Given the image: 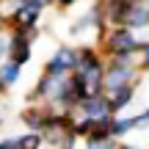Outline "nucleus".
I'll list each match as a JSON object with an SVG mask.
<instances>
[{"label": "nucleus", "mask_w": 149, "mask_h": 149, "mask_svg": "<svg viewBox=\"0 0 149 149\" xmlns=\"http://www.w3.org/2000/svg\"><path fill=\"white\" fill-rule=\"evenodd\" d=\"M97 47L102 50L105 58L138 61L141 39L135 36V31H133V28H127V25H108L105 31L97 36Z\"/></svg>", "instance_id": "f257e3e1"}, {"label": "nucleus", "mask_w": 149, "mask_h": 149, "mask_svg": "<svg viewBox=\"0 0 149 149\" xmlns=\"http://www.w3.org/2000/svg\"><path fill=\"white\" fill-rule=\"evenodd\" d=\"M105 55L97 44H83L77 47V72L83 77L88 94H97V91H105Z\"/></svg>", "instance_id": "f03ea898"}, {"label": "nucleus", "mask_w": 149, "mask_h": 149, "mask_svg": "<svg viewBox=\"0 0 149 149\" xmlns=\"http://www.w3.org/2000/svg\"><path fill=\"white\" fill-rule=\"evenodd\" d=\"M6 36H8V55L6 58L17 61L19 66H28L33 55V42L39 39V28H6Z\"/></svg>", "instance_id": "7ed1b4c3"}, {"label": "nucleus", "mask_w": 149, "mask_h": 149, "mask_svg": "<svg viewBox=\"0 0 149 149\" xmlns=\"http://www.w3.org/2000/svg\"><path fill=\"white\" fill-rule=\"evenodd\" d=\"M138 77H141L138 61H116V58L105 61V94L127 83H138Z\"/></svg>", "instance_id": "20e7f679"}, {"label": "nucleus", "mask_w": 149, "mask_h": 149, "mask_svg": "<svg viewBox=\"0 0 149 149\" xmlns=\"http://www.w3.org/2000/svg\"><path fill=\"white\" fill-rule=\"evenodd\" d=\"M105 28H108V19H105V8H102V0H94V3H91L88 8H86L83 14H80L77 19H74L72 25H69V36L80 39V36H86V33H91V31L100 36Z\"/></svg>", "instance_id": "39448f33"}, {"label": "nucleus", "mask_w": 149, "mask_h": 149, "mask_svg": "<svg viewBox=\"0 0 149 149\" xmlns=\"http://www.w3.org/2000/svg\"><path fill=\"white\" fill-rule=\"evenodd\" d=\"M44 8L31 0H14V8L6 11V28H36Z\"/></svg>", "instance_id": "423d86ee"}, {"label": "nucleus", "mask_w": 149, "mask_h": 149, "mask_svg": "<svg viewBox=\"0 0 149 149\" xmlns=\"http://www.w3.org/2000/svg\"><path fill=\"white\" fill-rule=\"evenodd\" d=\"M74 69H77V47H69V44L55 47V53L44 61V72L47 74L64 77V74H72Z\"/></svg>", "instance_id": "0eeeda50"}, {"label": "nucleus", "mask_w": 149, "mask_h": 149, "mask_svg": "<svg viewBox=\"0 0 149 149\" xmlns=\"http://www.w3.org/2000/svg\"><path fill=\"white\" fill-rule=\"evenodd\" d=\"M111 105H108V94L97 91V94H86L77 105V116H108Z\"/></svg>", "instance_id": "6e6552de"}, {"label": "nucleus", "mask_w": 149, "mask_h": 149, "mask_svg": "<svg viewBox=\"0 0 149 149\" xmlns=\"http://www.w3.org/2000/svg\"><path fill=\"white\" fill-rule=\"evenodd\" d=\"M47 113H50L47 105L31 102V105L22 111V124H25L31 133H44V127H47Z\"/></svg>", "instance_id": "1a4fd4ad"}, {"label": "nucleus", "mask_w": 149, "mask_h": 149, "mask_svg": "<svg viewBox=\"0 0 149 149\" xmlns=\"http://www.w3.org/2000/svg\"><path fill=\"white\" fill-rule=\"evenodd\" d=\"M135 86H138V83H127V86H122V88L108 91V105H111L113 116H119L124 108H130V102L135 100Z\"/></svg>", "instance_id": "9d476101"}, {"label": "nucleus", "mask_w": 149, "mask_h": 149, "mask_svg": "<svg viewBox=\"0 0 149 149\" xmlns=\"http://www.w3.org/2000/svg\"><path fill=\"white\" fill-rule=\"evenodd\" d=\"M130 6H133V0H102V8H105L108 25H124Z\"/></svg>", "instance_id": "9b49d317"}, {"label": "nucleus", "mask_w": 149, "mask_h": 149, "mask_svg": "<svg viewBox=\"0 0 149 149\" xmlns=\"http://www.w3.org/2000/svg\"><path fill=\"white\" fill-rule=\"evenodd\" d=\"M124 25L133 28V31H144V28H149V3H133L130 11H127Z\"/></svg>", "instance_id": "f8f14e48"}, {"label": "nucleus", "mask_w": 149, "mask_h": 149, "mask_svg": "<svg viewBox=\"0 0 149 149\" xmlns=\"http://www.w3.org/2000/svg\"><path fill=\"white\" fill-rule=\"evenodd\" d=\"M22 69H25V66H19L17 61H11V58H6L3 64H0V80H3V86H6V88H11V86H17V83H19Z\"/></svg>", "instance_id": "ddd939ff"}, {"label": "nucleus", "mask_w": 149, "mask_h": 149, "mask_svg": "<svg viewBox=\"0 0 149 149\" xmlns=\"http://www.w3.org/2000/svg\"><path fill=\"white\" fill-rule=\"evenodd\" d=\"M133 130H138V116H113V122H111L113 138H124Z\"/></svg>", "instance_id": "4468645a"}, {"label": "nucleus", "mask_w": 149, "mask_h": 149, "mask_svg": "<svg viewBox=\"0 0 149 149\" xmlns=\"http://www.w3.org/2000/svg\"><path fill=\"white\" fill-rule=\"evenodd\" d=\"M86 149H119V138H86Z\"/></svg>", "instance_id": "2eb2a0df"}, {"label": "nucleus", "mask_w": 149, "mask_h": 149, "mask_svg": "<svg viewBox=\"0 0 149 149\" xmlns=\"http://www.w3.org/2000/svg\"><path fill=\"white\" fill-rule=\"evenodd\" d=\"M138 66L144 72H149V39L141 42V50H138Z\"/></svg>", "instance_id": "dca6fc26"}, {"label": "nucleus", "mask_w": 149, "mask_h": 149, "mask_svg": "<svg viewBox=\"0 0 149 149\" xmlns=\"http://www.w3.org/2000/svg\"><path fill=\"white\" fill-rule=\"evenodd\" d=\"M6 55H8V36L6 31H0V64L6 61Z\"/></svg>", "instance_id": "f3484780"}, {"label": "nucleus", "mask_w": 149, "mask_h": 149, "mask_svg": "<svg viewBox=\"0 0 149 149\" xmlns=\"http://www.w3.org/2000/svg\"><path fill=\"white\" fill-rule=\"evenodd\" d=\"M74 3H77V0H55V6H58V8H72Z\"/></svg>", "instance_id": "a211bd4d"}, {"label": "nucleus", "mask_w": 149, "mask_h": 149, "mask_svg": "<svg viewBox=\"0 0 149 149\" xmlns=\"http://www.w3.org/2000/svg\"><path fill=\"white\" fill-rule=\"evenodd\" d=\"M31 3H36V6H42V8L47 11L50 6H55V0H31Z\"/></svg>", "instance_id": "6ab92c4d"}, {"label": "nucleus", "mask_w": 149, "mask_h": 149, "mask_svg": "<svg viewBox=\"0 0 149 149\" xmlns=\"http://www.w3.org/2000/svg\"><path fill=\"white\" fill-rule=\"evenodd\" d=\"M0 31H6V11H3V6H0Z\"/></svg>", "instance_id": "aec40b11"}, {"label": "nucleus", "mask_w": 149, "mask_h": 149, "mask_svg": "<svg viewBox=\"0 0 149 149\" xmlns=\"http://www.w3.org/2000/svg\"><path fill=\"white\" fill-rule=\"evenodd\" d=\"M119 149H141L138 144H119Z\"/></svg>", "instance_id": "412c9836"}, {"label": "nucleus", "mask_w": 149, "mask_h": 149, "mask_svg": "<svg viewBox=\"0 0 149 149\" xmlns=\"http://www.w3.org/2000/svg\"><path fill=\"white\" fill-rule=\"evenodd\" d=\"M3 119H6V113H3V108H0V130H3Z\"/></svg>", "instance_id": "4be33fe9"}, {"label": "nucleus", "mask_w": 149, "mask_h": 149, "mask_svg": "<svg viewBox=\"0 0 149 149\" xmlns=\"http://www.w3.org/2000/svg\"><path fill=\"white\" fill-rule=\"evenodd\" d=\"M6 91H8V88H6V86H3V80H0V97H3Z\"/></svg>", "instance_id": "5701e85b"}, {"label": "nucleus", "mask_w": 149, "mask_h": 149, "mask_svg": "<svg viewBox=\"0 0 149 149\" xmlns=\"http://www.w3.org/2000/svg\"><path fill=\"white\" fill-rule=\"evenodd\" d=\"M3 3H14V0H0V6H3Z\"/></svg>", "instance_id": "b1692460"}, {"label": "nucleus", "mask_w": 149, "mask_h": 149, "mask_svg": "<svg viewBox=\"0 0 149 149\" xmlns=\"http://www.w3.org/2000/svg\"><path fill=\"white\" fill-rule=\"evenodd\" d=\"M133 3H149V0H133Z\"/></svg>", "instance_id": "393cba45"}, {"label": "nucleus", "mask_w": 149, "mask_h": 149, "mask_svg": "<svg viewBox=\"0 0 149 149\" xmlns=\"http://www.w3.org/2000/svg\"><path fill=\"white\" fill-rule=\"evenodd\" d=\"M146 116H149V108H146Z\"/></svg>", "instance_id": "a878e982"}, {"label": "nucleus", "mask_w": 149, "mask_h": 149, "mask_svg": "<svg viewBox=\"0 0 149 149\" xmlns=\"http://www.w3.org/2000/svg\"><path fill=\"white\" fill-rule=\"evenodd\" d=\"M47 149H55V146H47Z\"/></svg>", "instance_id": "bb28decb"}]
</instances>
